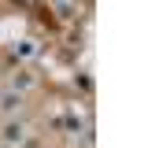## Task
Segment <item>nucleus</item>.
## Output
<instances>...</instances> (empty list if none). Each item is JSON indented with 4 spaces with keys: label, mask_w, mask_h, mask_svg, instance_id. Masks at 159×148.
<instances>
[{
    "label": "nucleus",
    "mask_w": 159,
    "mask_h": 148,
    "mask_svg": "<svg viewBox=\"0 0 159 148\" xmlns=\"http://www.w3.org/2000/svg\"><path fill=\"white\" fill-rule=\"evenodd\" d=\"M0 137H4V145H7V148H15V145H22V137H26V126H22V122H7Z\"/></svg>",
    "instance_id": "obj_1"
},
{
    "label": "nucleus",
    "mask_w": 159,
    "mask_h": 148,
    "mask_svg": "<svg viewBox=\"0 0 159 148\" xmlns=\"http://www.w3.org/2000/svg\"><path fill=\"white\" fill-rule=\"evenodd\" d=\"M19 108H22V93H15V89H11V93H4V96H0V111H4V115H15Z\"/></svg>",
    "instance_id": "obj_2"
}]
</instances>
